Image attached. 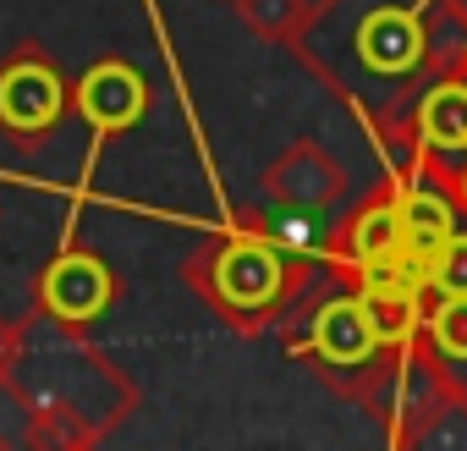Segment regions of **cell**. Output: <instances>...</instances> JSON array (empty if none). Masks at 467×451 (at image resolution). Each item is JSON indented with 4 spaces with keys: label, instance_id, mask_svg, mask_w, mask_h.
Here are the masks:
<instances>
[{
    "label": "cell",
    "instance_id": "16",
    "mask_svg": "<svg viewBox=\"0 0 467 451\" xmlns=\"http://www.w3.org/2000/svg\"><path fill=\"white\" fill-rule=\"evenodd\" d=\"M225 6H231V0H225Z\"/></svg>",
    "mask_w": 467,
    "mask_h": 451
},
{
    "label": "cell",
    "instance_id": "3",
    "mask_svg": "<svg viewBox=\"0 0 467 451\" xmlns=\"http://www.w3.org/2000/svg\"><path fill=\"white\" fill-rule=\"evenodd\" d=\"M23 358L45 369V374H28L23 363L12 369L23 407H28V446L39 451H88L110 429H121L143 402L127 363H116L88 330L28 314Z\"/></svg>",
    "mask_w": 467,
    "mask_h": 451
},
{
    "label": "cell",
    "instance_id": "13",
    "mask_svg": "<svg viewBox=\"0 0 467 451\" xmlns=\"http://www.w3.org/2000/svg\"><path fill=\"white\" fill-rule=\"evenodd\" d=\"M429 298H467V220L429 254L423 265V303Z\"/></svg>",
    "mask_w": 467,
    "mask_h": 451
},
{
    "label": "cell",
    "instance_id": "2",
    "mask_svg": "<svg viewBox=\"0 0 467 451\" xmlns=\"http://www.w3.org/2000/svg\"><path fill=\"white\" fill-rule=\"evenodd\" d=\"M187 292L231 330L270 336L314 292V248L292 243L286 226H270L259 209H237L182 254Z\"/></svg>",
    "mask_w": 467,
    "mask_h": 451
},
{
    "label": "cell",
    "instance_id": "4",
    "mask_svg": "<svg viewBox=\"0 0 467 451\" xmlns=\"http://www.w3.org/2000/svg\"><path fill=\"white\" fill-rule=\"evenodd\" d=\"M275 330H281L286 358L308 363L319 385H330L341 402H358L374 424L390 418L396 391L407 380L412 341H385L368 303L347 281H330L325 292H308Z\"/></svg>",
    "mask_w": 467,
    "mask_h": 451
},
{
    "label": "cell",
    "instance_id": "1",
    "mask_svg": "<svg viewBox=\"0 0 467 451\" xmlns=\"http://www.w3.org/2000/svg\"><path fill=\"white\" fill-rule=\"evenodd\" d=\"M286 56L363 121L396 176L418 100L467 78V0H308Z\"/></svg>",
    "mask_w": 467,
    "mask_h": 451
},
{
    "label": "cell",
    "instance_id": "12",
    "mask_svg": "<svg viewBox=\"0 0 467 451\" xmlns=\"http://www.w3.org/2000/svg\"><path fill=\"white\" fill-rule=\"evenodd\" d=\"M303 12H308V0H231V17H237L254 39L275 45V50H286Z\"/></svg>",
    "mask_w": 467,
    "mask_h": 451
},
{
    "label": "cell",
    "instance_id": "15",
    "mask_svg": "<svg viewBox=\"0 0 467 451\" xmlns=\"http://www.w3.org/2000/svg\"><path fill=\"white\" fill-rule=\"evenodd\" d=\"M440 193H451V204L462 209V220H467V165H456L445 182H440Z\"/></svg>",
    "mask_w": 467,
    "mask_h": 451
},
{
    "label": "cell",
    "instance_id": "11",
    "mask_svg": "<svg viewBox=\"0 0 467 451\" xmlns=\"http://www.w3.org/2000/svg\"><path fill=\"white\" fill-rule=\"evenodd\" d=\"M423 341L467 380V298H429V309H423Z\"/></svg>",
    "mask_w": 467,
    "mask_h": 451
},
{
    "label": "cell",
    "instance_id": "7",
    "mask_svg": "<svg viewBox=\"0 0 467 451\" xmlns=\"http://www.w3.org/2000/svg\"><path fill=\"white\" fill-rule=\"evenodd\" d=\"M259 193L281 215H341L352 204V176L319 138H292L259 171Z\"/></svg>",
    "mask_w": 467,
    "mask_h": 451
},
{
    "label": "cell",
    "instance_id": "6",
    "mask_svg": "<svg viewBox=\"0 0 467 451\" xmlns=\"http://www.w3.org/2000/svg\"><path fill=\"white\" fill-rule=\"evenodd\" d=\"M121 298H127L121 270H116L99 248L78 243V232H67V237H61V248L50 254V265H45V270H39V281H34L28 314H39V320H50V325L94 330V325L121 303Z\"/></svg>",
    "mask_w": 467,
    "mask_h": 451
},
{
    "label": "cell",
    "instance_id": "14",
    "mask_svg": "<svg viewBox=\"0 0 467 451\" xmlns=\"http://www.w3.org/2000/svg\"><path fill=\"white\" fill-rule=\"evenodd\" d=\"M23 347H28V314H23V320L0 314V374H12V369H17Z\"/></svg>",
    "mask_w": 467,
    "mask_h": 451
},
{
    "label": "cell",
    "instance_id": "10",
    "mask_svg": "<svg viewBox=\"0 0 467 451\" xmlns=\"http://www.w3.org/2000/svg\"><path fill=\"white\" fill-rule=\"evenodd\" d=\"M396 209H401L407 254H412L418 265H429V254L462 226V209H456L451 193H440L434 182H396Z\"/></svg>",
    "mask_w": 467,
    "mask_h": 451
},
{
    "label": "cell",
    "instance_id": "9",
    "mask_svg": "<svg viewBox=\"0 0 467 451\" xmlns=\"http://www.w3.org/2000/svg\"><path fill=\"white\" fill-rule=\"evenodd\" d=\"M154 105V89L143 78V67H132L127 56H99L72 78V110L94 127V138H127L132 127H143Z\"/></svg>",
    "mask_w": 467,
    "mask_h": 451
},
{
    "label": "cell",
    "instance_id": "5",
    "mask_svg": "<svg viewBox=\"0 0 467 451\" xmlns=\"http://www.w3.org/2000/svg\"><path fill=\"white\" fill-rule=\"evenodd\" d=\"M72 116V78L50 45L23 39L0 56V138L17 149H45Z\"/></svg>",
    "mask_w": 467,
    "mask_h": 451
},
{
    "label": "cell",
    "instance_id": "8",
    "mask_svg": "<svg viewBox=\"0 0 467 451\" xmlns=\"http://www.w3.org/2000/svg\"><path fill=\"white\" fill-rule=\"evenodd\" d=\"M314 259H325L330 270H358V265H379V259H412L407 237H401V209H396V176L374 182L363 198H352L336 226L325 232V243H314Z\"/></svg>",
    "mask_w": 467,
    "mask_h": 451
}]
</instances>
